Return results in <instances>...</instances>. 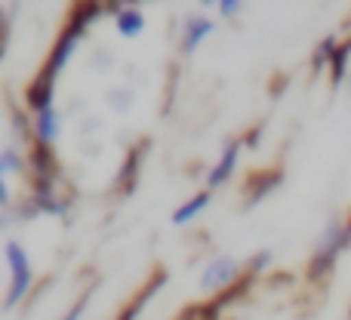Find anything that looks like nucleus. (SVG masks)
Masks as SVG:
<instances>
[{
	"mask_svg": "<svg viewBox=\"0 0 351 320\" xmlns=\"http://www.w3.org/2000/svg\"><path fill=\"white\" fill-rule=\"evenodd\" d=\"M6 265L12 271V290L6 296V308H16L25 299V293L31 290V265H28V253L19 247L16 241L6 243Z\"/></svg>",
	"mask_w": 351,
	"mask_h": 320,
	"instance_id": "1",
	"label": "nucleus"
},
{
	"mask_svg": "<svg viewBox=\"0 0 351 320\" xmlns=\"http://www.w3.org/2000/svg\"><path fill=\"white\" fill-rule=\"evenodd\" d=\"M237 274H241V265H237L234 259H228V256H222V259H213L210 265H206V271L200 274V284H204V290L216 293V290H225V286L234 284Z\"/></svg>",
	"mask_w": 351,
	"mask_h": 320,
	"instance_id": "2",
	"label": "nucleus"
},
{
	"mask_svg": "<svg viewBox=\"0 0 351 320\" xmlns=\"http://www.w3.org/2000/svg\"><path fill=\"white\" fill-rule=\"evenodd\" d=\"M86 28H80L77 22H68V28L62 31V37H59V43H56V49H53V56H49V71H62L65 68V62H68V56L74 53V47H77V40H80V34H84Z\"/></svg>",
	"mask_w": 351,
	"mask_h": 320,
	"instance_id": "3",
	"label": "nucleus"
},
{
	"mask_svg": "<svg viewBox=\"0 0 351 320\" xmlns=\"http://www.w3.org/2000/svg\"><path fill=\"white\" fill-rule=\"evenodd\" d=\"M53 77H56V74L49 71V68H43L40 77L28 86V96H25V99H28V105L37 111V114H40V111H47V108H53Z\"/></svg>",
	"mask_w": 351,
	"mask_h": 320,
	"instance_id": "4",
	"label": "nucleus"
},
{
	"mask_svg": "<svg viewBox=\"0 0 351 320\" xmlns=\"http://www.w3.org/2000/svg\"><path fill=\"white\" fill-rule=\"evenodd\" d=\"M237 151H241V145H237V142H228V148H225L222 160H219L216 167H213L210 179H206V185H210V191H213V188H219L225 179H228L231 173H234V167H237Z\"/></svg>",
	"mask_w": 351,
	"mask_h": 320,
	"instance_id": "5",
	"label": "nucleus"
},
{
	"mask_svg": "<svg viewBox=\"0 0 351 320\" xmlns=\"http://www.w3.org/2000/svg\"><path fill=\"white\" fill-rule=\"evenodd\" d=\"M114 22L123 37H139L142 28H145V16H142L139 10H133V6H121V10L114 12Z\"/></svg>",
	"mask_w": 351,
	"mask_h": 320,
	"instance_id": "6",
	"label": "nucleus"
},
{
	"mask_svg": "<svg viewBox=\"0 0 351 320\" xmlns=\"http://www.w3.org/2000/svg\"><path fill=\"white\" fill-rule=\"evenodd\" d=\"M213 31V22L210 19H204V16H191L188 19V28H185V53H194V49L204 43V37Z\"/></svg>",
	"mask_w": 351,
	"mask_h": 320,
	"instance_id": "7",
	"label": "nucleus"
},
{
	"mask_svg": "<svg viewBox=\"0 0 351 320\" xmlns=\"http://www.w3.org/2000/svg\"><path fill=\"white\" fill-rule=\"evenodd\" d=\"M34 133H37V142H40V145H47V148L56 142V136H59V117H56L53 108H47V111H40V114H37Z\"/></svg>",
	"mask_w": 351,
	"mask_h": 320,
	"instance_id": "8",
	"label": "nucleus"
},
{
	"mask_svg": "<svg viewBox=\"0 0 351 320\" xmlns=\"http://www.w3.org/2000/svg\"><path fill=\"white\" fill-rule=\"evenodd\" d=\"M210 204V191H200V194H194L188 204H182L179 210L173 212V225H188L194 216H200L204 212V206Z\"/></svg>",
	"mask_w": 351,
	"mask_h": 320,
	"instance_id": "9",
	"label": "nucleus"
},
{
	"mask_svg": "<svg viewBox=\"0 0 351 320\" xmlns=\"http://www.w3.org/2000/svg\"><path fill=\"white\" fill-rule=\"evenodd\" d=\"M348 56H351V40L346 43V47H339L336 49V56H333V84H342V77H346V68H348Z\"/></svg>",
	"mask_w": 351,
	"mask_h": 320,
	"instance_id": "10",
	"label": "nucleus"
},
{
	"mask_svg": "<svg viewBox=\"0 0 351 320\" xmlns=\"http://www.w3.org/2000/svg\"><path fill=\"white\" fill-rule=\"evenodd\" d=\"M336 40L333 37H327V40H324V49H317V56H315V65L317 68H324V65H330V62H333V56H336Z\"/></svg>",
	"mask_w": 351,
	"mask_h": 320,
	"instance_id": "11",
	"label": "nucleus"
},
{
	"mask_svg": "<svg viewBox=\"0 0 351 320\" xmlns=\"http://www.w3.org/2000/svg\"><path fill=\"white\" fill-rule=\"evenodd\" d=\"M16 169H22V160H19V154L12 151V148H6L3 163H0V173H16Z\"/></svg>",
	"mask_w": 351,
	"mask_h": 320,
	"instance_id": "12",
	"label": "nucleus"
},
{
	"mask_svg": "<svg viewBox=\"0 0 351 320\" xmlns=\"http://www.w3.org/2000/svg\"><path fill=\"white\" fill-rule=\"evenodd\" d=\"M237 10H241L237 0H222V3H219V12H222V16H234Z\"/></svg>",
	"mask_w": 351,
	"mask_h": 320,
	"instance_id": "13",
	"label": "nucleus"
},
{
	"mask_svg": "<svg viewBox=\"0 0 351 320\" xmlns=\"http://www.w3.org/2000/svg\"><path fill=\"white\" fill-rule=\"evenodd\" d=\"M86 299H90V296H84V299H80V302L74 305L71 311H68V317H65V320H80V315H84V305H86Z\"/></svg>",
	"mask_w": 351,
	"mask_h": 320,
	"instance_id": "14",
	"label": "nucleus"
},
{
	"mask_svg": "<svg viewBox=\"0 0 351 320\" xmlns=\"http://www.w3.org/2000/svg\"><path fill=\"white\" fill-rule=\"evenodd\" d=\"M268 259H271V256H268V253H259V256H256V262H253V271H259V268H265V265H268Z\"/></svg>",
	"mask_w": 351,
	"mask_h": 320,
	"instance_id": "15",
	"label": "nucleus"
},
{
	"mask_svg": "<svg viewBox=\"0 0 351 320\" xmlns=\"http://www.w3.org/2000/svg\"><path fill=\"white\" fill-rule=\"evenodd\" d=\"M136 315H139V305H130L127 317H121V320H136Z\"/></svg>",
	"mask_w": 351,
	"mask_h": 320,
	"instance_id": "16",
	"label": "nucleus"
},
{
	"mask_svg": "<svg viewBox=\"0 0 351 320\" xmlns=\"http://www.w3.org/2000/svg\"><path fill=\"white\" fill-rule=\"evenodd\" d=\"M191 317H194V311H188V315H185V317H179V320H191Z\"/></svg>",
	"mask_w": 351,
	"mask_h": 320,
	"instance_id": "17",
	"label": "nucleus"
}]
</instances>
